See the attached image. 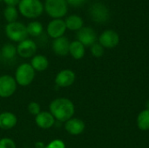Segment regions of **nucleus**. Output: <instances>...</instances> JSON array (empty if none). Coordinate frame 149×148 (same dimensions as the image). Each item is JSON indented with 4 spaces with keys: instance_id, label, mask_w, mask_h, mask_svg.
<instances>
[{
    "instance_id": "nucleus-13",
    "label": "nucleus",
    "mask_w": 149,
    "mask_h": 148,
    "mask_svg": "<svg viewBox=\"0 0 149 148\" xmlns=\"http://www.w3.org/2000/svg\"><path fill=\"white\" fill-rule=\"evenodd\" d=\"M65 130L72 136H78L83 133L86 129V125L84 121L79 118H72L66 122H65Z\"/></svg>"
},
{
    "instance_id": "nucleus-19",
    "label": "nucleus",
    "mask_w": 149,
    "mask_h": 148,
    "mask_svg": "<svg viewBox=\"0 0 149 148\" xmlns=\"http://www.w3.org/2000/svg\"><path fill=\"white\" fill-rule=\"evenodd\" d=\"M66 29L70 31H78L84 26V21L81 17L78 15H71L66 17L65 20Z\"/></svg>"
},
{
    "instance_id": "nucleus-24",
    "label": "nucleus",
    "mask_w": 149,
    "mask_h": 148,
    "mask_svg": "<svg viewBox=\"0 0 149 148\" xmlns=\"http://www.w3.org/2000/svg\"><path fill=\"white\" fill-rule=\"evenodd\" d=\"M91 53L94 58H100L103 56L104 51H105V48L100 44V43H95L91 46Z\"/></svg>"
},
{
    "instance_id": "nucleus-6",
    "label": "nucleus",
    "mask_w": 149,
    "mask_h": 148,
    "mask_svg": "<svg viewBox=\"0 0 149 148\" xmlns=\"http://www.w3.org/2000/svg\"><path fill=\"white\" fill-rule=\"evenodd\" d=\"M17 87V84L13 76L3 74L0 76V98L7 99L11 97Z\"/></svg>"
},
{
    "instance_id": "nucleus-15",
    "label": "nucleus",
    "mask_w": 149,
    "mask_h": 148,
    "mask_svg": "<svg viewBox=\"0 0 149 148\" xmlns=\"http://www.w3.org/2000/svg\"><path fill=\"white\" fill-rule=\"evenodd\" d=\"M35 123L39 128L47 130L55 125L56 120L49 111H41V113L35 117Z\"/></svg>"
},
{
    "instance_id": "nucleus-12",
    "label": "nucleus",
    "mask_w": 149,
    "mask_h": 148,
    "mask_svg": "<svg viewBox=\"0 0 149 148\" xmlns=\"http://www.w3.org/2000/svg\"><path fill=\"white\" fill-rule=\"evenodd\" d=\"M99 43L107 49L116 47L120 43V36L113 30H106L99 37Z\"/></svg>"
},
{
    "instance_id": "nucleus-30",
    "label": "nucleus",
    "mask_w": 149,
    "mask_h": 148,
    "mask_svg": "<svg viewBox=\"0 0 149 148\" xmlns=\"http://www.w3.org/2000/svg\"><path fill=\"white\" fill-rule=\"evenodd\" d=\"M35 147L36 148H45V146L44 145V143H42V142H37L36 144H35Z\"/></svg>"
},
{
    "instance_id": "nucleus-32",
    "label": "nucleus",
    "mask_w": 149,
    "mask_h": 148,
    "mask_svg": "<svg viewBox=\"0 0 149 148\" xmlns=\"http://www.w3.org/2000/svg\"><path fill=\"white\" fill-rule=\"evenodd\" d=\"M0 58H1V51H0Z\"/></svg>"
},
{
    "instance_id": "nucleus-17",
    "label": "nucleus",
    "mask_w": 149,
    "mask_h": 148,
    "mask_svg": "<svg viewBox=\"0 0 149 148\" xmlns=\"http://www.w3.org/2000/svg\"><path fill=\"white\" fill-rule=\"evenodd\" d=\"M31 65L35 70V72H45L49 67L48 58L42 54H36L31 59Z\"/></svg>"
},
{
    "instance_id": "nucleus-27",
    "label": "nucleus",
    "mask_w": 149,
    "mask_h": 148,
    "mask_svg": "<svg viewBox=\"0 0 149 148\" xmlns=\"http://www.w3.org/2000/svg\"><path fill=\"white\" fill-rule=\"evenodd\" d=\"M45 148H66L65 142L60 139L52 140L47 145H45Z\"/></svg>"
},
{
    "instance_id": "nucleus-14",
    "label": "nucleus",
    "mask_w": 149,
    "mask_h": 148,
    "mask_svg": "<svg viewBox=\"0 0 149 148\" xmlns=\"http://www.w3.org/2000/svg\"><path fill=\"white\" fill-rule=\"evenodd\" d=\"M70 41L66 37H60L58 38L53 39L52 44V51L59 57H65L69 54Z\"/></svg>"
},
{
    "instance_id": "nucleus-23",
    "label": "nucleus",
    "mask_w": 149,
    "mask_h": 148,
    "mask_svg": "<svg viewBox=\"0 0 149 148\" xmlns=\"http://www.w3.org/2000/svg\"><path fill=\"white\" fill-rule=\"evenodd\" d=\"M3 17L8 24L16 22L18 17V11L15 6H6L3 10Z\"/></svg>"
},
{
    "instance_id": "nucleus-9",
    "label": "nucleus",
    "mask_w": 149,
    "mask_h": 148,
    "mask_svg": "<svg viewBox=\"0 0 149 148\" xmlns=\"http://www.w3.org/2000/svg\"><path fill=\"white\" fill-rule=\"evenodd\" d=\"M75 79H76V74L72 70L63 69L57 73L54 82L58 87L67 88L73 85Z\"/></svg>"
},
{
    "instance_id": "nucleus-21",
    "label": "nucleus",
    "mask_w": 149,
    "mask_h": 148,
    "mask_svg": "<svg viewBox=\"0 0 149 148\" xmlns=\"http://www.w3.org/2000/svg\"><path fill=\"white\" fill-rule=\"evenodd\" d=\"M137 126L139 129L141 131H148L149 130V110L145 109L141 111L137 117L136 120Z\"/></svg>"
},
{
    "instance_id": "nucleus-1",
    "label": "nucleus",
    "mask_w": 149,
    "mask_h": 148,
    "mask_svg": "<svg viewBox=\"0 0 149 148\" xmlns=\"http://www.w3.org/2000/svg\"><path fill=\"white\" fill-rule=\"evenodd\" d=\"M49 112L52 114L56 121L65 123L72 119L75 113L73 102L65 97L54 99L49 105Z\"/></svg>"
},
{
    "instance_id": "nucleus-22",
    "label": "nucleus",
    "mask_w": 149,
    "mask_h": 148,
    "mask_svg": "<svg viewBox=\"0 0 149 148\" xmlns=\"http://www.w3.org/2000/svg\"><path fill=\"white\" fill-rule=\"evenodd\" d=\"M28 35L31 37H38L43 33V24L38 21H31L26 25Z\"/></svg>"
},
{
    "instance_id": "nucleus-26",
    "label": "nucleus",
    "mask_w": 149,
    "mask_h": 148,
    "mask_svg": "<svg viewBox=\"0 0 149 148\" xmlns=\"http://www.w3.org/2000/svg\"><path fill=\"white\" fill-rule=\"evenodd\" d=\"M0 148H17L16 142L9 137L0 139Z\"/></svg>"
},
{
    "instance_id": "nucleus-5",
    "label": "nucleus",
    "mask_w": 149,
    "mask_h": 148,
    "mask_svg": "<svg viewBox=\"0 0 149 148\" xmlns=\"http://www.w3.org/2000/svg\"><path fill=\"white\" fill-rule=\"evenodd\" d=\"M6 37L12 42L20 43L28 37V32L26 29V25L20 22H13L9 23L4 28Z\"/></svg>"
},
{
    "instance_id": "nucleus-7",
    "label": "nucleus",
    "mask_w": 149,
    "mask_h": 148,
    "mask_svg": "<svg viewBox=\"0 0 149 148\" xmlns=\"http://www.w3.org/2000/svg\"><path fill=\"white\" fill-rule=\"evenodd\" d=\"M89 14L93 21L103 24L108 21L110 14L108 8L102 3H95L89 9Z\"/></svg>"
},
{
    "instance_id": "nucleus-18",
    "label": "nucleus",
    "mask_w": 149,
    "mask_h": 148,
    "mask_svg": "<svg viewBox=\"0 0 149 148\" xmlns=\"http://www.w3.org/2000/svg\"><path fill=\"white\" fill-rule=\"evenodd\" d=\"M86 53V47L78 40H74L70 43L69 54L76 60L82 59Z\"/></svg>"
},
{
    "instance_id": "nucleus-16",
    "label": "nucleus",
    "mask_w": 149,
    "mask_h": 148,
    "mask_svg": "<svg viewBox=\"0 0 149 148\" xmlns=\"http://www.w3.org/2000/svg\"><path fill=\"white\" fill-rule=\"evenodd\" d=\"M17 123V116L11 112H2L0 113V129L10 130L16 126Z\"/></svg>"
},
{
    "instance_id": "nucleus-8",
    "label": "nucleus",
    "mask_w": 149,
    "mask_h": 148,
    "mask_svg": "<svg viewBox=\"0 0 149 148\" xmlns=\"http://www.w3.org/2000/svg\"><path fill=\"white\" fill-rule=\"evenodd\" d=\"M38 50L37 44L29 38H26L17 45V53L19 57L23 58H31L36 55Z\"/></svg>"
},
{
    "instance_id": "nucleus-33",
    "label": "nucleus",
    "mask_w": 149,
    "mask_h": 148,
    "mask_svg": "<svg viewBox=\"0 0 149 148\" xmlns=\"http://www.w3.org/2000/svg\"><path fill=\"white\" fill-rule=\"evenodd\" d=\"M1 1H2V0H0V2H1Z\"/></svg>"
},
{
    "instance_id": "nucleus-29",
    "label": "nucleus",
    "mask_w": 149,
    "mask_h": 148,
    "mask_svg": "<svg viewBox=\"0 0 149 148\" xmlns=\"http://www.w3.org/2000/svg\"><path fill=\"white\" fill-rule=\"evenodd\" d=\"M3 1L7 4V6H16L20 2V0H3Z\"/></svg>"
},
{
    "instance_id": "nucleus-28",
    "label": "nucleus",
    "mask_w": 149,
    "mask_h": 148,
    "mask_svg": "<svg viewBox=\"0 0 149 148\" xmlns=\"http://www.w3.org/2000/svg\"><path fill=\"white\" fill-rule=\"evenodd\" d=\"M68 5H71L72 7H80L84 5L87 0H65Z\"/></svg>"
},
{
    "instance_id": "nucleus-2",
    "label": "nucleus",
    "mask_w": 149,
    "mask_h": 148,
    "mask_svg": "<svg viewBox=\"0 0 149 148\" xmlns=\"http://www.w3.org/2000/svg\"><path fill=\"white\" fill-rule=\"evenodd\" d=\"M17 7L20 14L27 18L38 17L44 11V4L40 0H20Z\"/></svg>"
},
{
    "instance_id": "nucleus-31",
    "label": "nucleus",
    "mask_w": 149,
    "mask_h": 148,
    "mask_svg": "<svg viewBox=\"0 0 149 148\" xmlns=\"http://www.w3.org/2000/svg\"><path fill=\"white\" fill-rule=\"evenodd\" d=\"M147 109L149 110V101H148V103H147Z\"/></svg>"
},
{
    "instance_id": "nucleus-4",
    "label": "nucleus",
    "mask_w": 149,
    "mask_h": 148,
    "mask_svg": "<svg viewBox=\"0 0 149 148\" xmlns=\"http://www.w3.org/2000/svg\"><path fill=\"white\" fill-rule=\"evenodd\" d=\"M44 10L53 19L62 18L68 10V4L65 0H45Z\"/></svg>"
},
{
    "instance_id": "nucleus-11",
    "label": "nucleus",
    "mask_w": 149,
    "mask_h": 148,
    "mask_svg": "<svg viewBox=\"0 0 149 148\" xmlns=\"http://www.w3.org/2000/svg\"><path fill=\"white\" fill-rule=\"evenodd\" d=\"M66 31V26L65 20L61 18L52 19L46 27V32L50 38L56 39L60 37H63Z\"/></svg>"
},
{
    "instance_id": "nucleus-3",
    "label": "nucleus",
    "mask_w": 149,
    "mask_h": 148,
    "mask_svg": "<svg viewBox=\"0 0 149 148\" xmlns=\"http://www.w3.org/2000/svg\"><path fill=\"white\" fill-rule=\"evenodd\" d=\"M36 76V72L29 63H23L19 65L16 71L14 79L17 84V85H20L22 87H26L30 85Z\"/></svg>"
},
{
    "instance_id": "nucleus-10",
    "label": "nucleus",
    "mask_w": 149,
    "mask_h": 148,
    "mask_svg": "<svg viewBox=\"0 0 149 148\" xmlns=\"http://www.w3.org/2000/svg\"><path fill=\"white\" fill-rule=\"evenodd\" d=\"M77 40L79 41L85 47L92 46L96 43L97 34L96 31L89 26H83L80 30L77 31Z\"/></svg>"
},
{
    "instance_id": "nucleus-25",
    "label": "nucleus",
    "mask_w": 149,
    "mask_h": 148,
    "mask_svg": "<svg viewBox=\"0 0 149 148\" xmlns=\"http://www.w3.org/2000/svg\"><path fill=\"white\" fill-rule=\"evenodd\" d=\"M27 110L29 112L30 114L33 115V116H37L38 113H41V106L38 102L35 101H31L28 104L27 106Z\"/></svg>"
},
{
    "instance_id": "nucleus-20",
    "label": "nucleus",
    "mask_w": 149,
    "mask_h": 148,
    "mask_svg": "<svg viewBox=\"0 0 149 148\" xmlns=\"http://www.w3.org/2000/svg\"><path fill=\"white\" fill-rule=\"evenodd\" d=\"M0 51H1V58H4L5 60H11L17 54V46H15L13 44L10 43L4 44L1 48Z\"/></svg>"
}]
</instances>
